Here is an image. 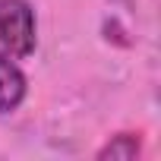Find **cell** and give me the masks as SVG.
Returning a JSON list of instances; mask_svg holds the SVG:
<instances>
[{
  "label": "cell",
  "instance_id": "1",
  "mask_svg": "<svg viewBox=\"0 0 161 161\" xmlns=\"http://www.w3.org/2000/svg\"><path fill=\"white\" fill-rule=\"evenodd\" d=\"M0 44L16 57L35 51V13L25 0H0Z\"/></svg>",
  "mask_w": 161,
  "mask_h": 161
},
{
  "label": "cell",
  "instance_id": "2",
  "mask_svg": "<svg viewBox=\"0 0 161 161\" xmlns=\"http://www.w3.org/2000/svg\"><path fill=\"white\" fill-rule=\"evenodd\" d=\"M22 98H25V76L10 60V54L0 51V111L3 114L16 111Z\"/></svg>",
  "mask_w": 161,
  "mask_h": 161
},
{
  "label": "cell",
  "instance_id": "3",
  "mask_svg": "<svg viewBox=\"0 0 161 161\" xmlns=\"http://www.w3.org/2000/svg\"><path fill=\"white\" fill-rule=\"evenodd\" d=\"M136 155H139V139L130 136V133L114 136V139L98 152V158H136Z\"/></svg>",
  "mask_w": 161,
  "mask_h": 161
}]
</instances>
